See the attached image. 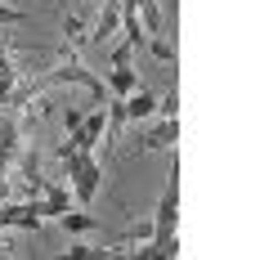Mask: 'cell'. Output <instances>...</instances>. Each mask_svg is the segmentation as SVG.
<instances>
[{
  "instance_id": "1",
  "label": "cell",
  "mask_w": 260,
  "mask_h": 260,
  "mask_svg": "<svg viewBox=\"0 0 260 260\" xmlns=\"http://www.w3.org/2000/svg\"><path fill=\"white\" fill-rule=\"evenodd\" d=\"M175 220H180V180H175V171H171V175H166V188H161V202H157V211H153V238H148V247H139L135 256L139 260H171V256H180Z\"/></svg>"
},
{
  "instance_id": "2",
  "label": "cell",
  "mask_w": 260,
  "mask_h": 260,
  "mask_svg": "<svg viewBox=\"0 0 260 260\" xmlns=\"http://www.w3.org/2000/svg\"><path fill=\"white\" fill-rule=\"evenodd\" d=\"M58 161H63V175H68V184H72L77 202H81V207H90L94 193H99V184H104V161H99L94 153H77L72 139L58 144Z\"/></svg>"
},
{
  "instance_id": "3",
  "label": "cell",
  "mask_w": 260,
  "mask_h": 260,
  "mask_svg": "<svg viewBox=\"0 0 260 260\" xmlns=\"http://www.w3.org/2000/svg\"><path fill=\"white\" fill-rule=\"evenodd\" d=\"M117 27H121V0H104L99 18H94V23H90V31H85V45H104Z\"/></svg>"
},
{
  "instance_id": "4",
  "label": "cell",
  "mask_w": 260,
  "mask_h": 260,
  "mask_svg": "<svg viewBox=\"0 0 260 260\" xmlns=\"http://www.w3.org/2000/svg\"><path fill=\"white\" fill-rule=\"evenodd\" d=\"M175 139H180V121L175 117H161L153 130H144L135 144H139V153H153V148H175Z\"/></svg>"
},
{
  "instance_id": "5",
  "label": "cell",
  "mask_w": 260,
  "mask_h": 260,
  "mask_svg": "<svg viewBox=\"0 0 260 260\" xmlns=\"http://www.w3.org/2000/svg\"><path fill=\"white\" fill-rule=\"evenodd\" d=\"M121 108H126V121L139 126V121H148V117L157 112V94H153V90H144V85H135L126 99H121Z\"/></svg>"
},
{
  "instance_id": "6",
  "label": "cell",
  "mask_w": 260,
  "mask_h": 260,
  "mask_svg": "<svg viewBox=\"0 0 260 260\" xmlns=\"http://www.w3.org/2000/svg\"><path fill=\"white\" fill-rule=\"evenodd\" d=\"M104 85H108V90H112V94H117V99H126L130 90L139 85V72H135L130 63H112V72H108V77H104Z\"/></svg>"
},
{
  "instance_id": "7",
  "label": "cell",
  "mask_w": 260,
  "mask_h": 260,
  "mask_svg": "<svg viewBox=\"0 0 260 260\" xmlns=\"http://www.w3.org/2000/svg\"><path fill=\"white\" fill-rule=\"evenodd\" d=\"M41 202H45V220H58L63 211L72 207V198H68V188L58 180H45V188H41Z\"/></svg>"
},
{
  "instance_id": "8",
  "label": "cell",
  "mask_w": 260,
  "mask_h": 260,
  "mask_svg": "<svg viewBox=\"0 0 260 260\" xmlns=\"http://www.w3.org/2000/svg\"><path fill=\"white\" fill-rule=\"evenodd\" d=\"M58 220H63V229H68L72 238H85V234H94V229H99V220H94V215H85V211H72V207L63 211Z\"/></svg>"
},
{
  "instance_id": "9",
  "label": "cell",
  "mask_w": 260,
  "mask_h": 260,
  "mask_svg": "<svg viewBox=\"0 0 260 260\" xmlns=\"http://www.w3.org/2000/svg\"><path fill=\"white\" fill-rule=\"evenodd\" d=\"M135 14H139V27H144V41H148V36H161V23H166V18H161V5H157V0L139 5Z\"/></svg>"
},
{
  "instance_id": "10",
  "label": "cell",
  "mask_w": 260,
  "mask_h": 260,
  "mask_svg": "<svg viewBox=\"0 0 260 260\" xmlns=\"http://www.w3.org/2000/svg\"><path fill=\"white\" fill-rule=\"evenodd\" d=\"M144 50L153 54L157 63H175V50H171V45H166L161 36H148V41H144Z\"/></svg>"
},
{
  "instance_id": "11",
  "label": "cell",
  "mask_w": 260,
  "mask_h": 260,
  "mask_svg": "<svg viewBox=\"0 0 260 260\" xmlns=\"http://www.w3.org/2000/svg\"><path fill=\"white\" fill-rule=\"evenodd\" d=\"M175 112H180V99H175V90H171V94L157 99V112H153V117H175Z\"/></svg>"
},
{
  "instance_id": "12",
  "label": "cell",
  "mask_w": 260,
  "mask_h": 260,
  "mask_svg": "<svg viewBox=\"0 0 260 260\" xmlns=\"http://www.w3.org/2000/svg\"><path fill=\"white\" fill-rule=\"evenodd\" d=\"M27 14L23 9H14V5H0V27H14V23H23Z\"/></svg>"
},
{
  "instance_id": "13",
  "label": "cell",
  "mask_w": 260,
  "mask_h": 260,
  "mask_svg": "<svg viewBox=\"0 0 260 260\" xmlns=\"http://www.w3.org/2000/svg\"><path fill=\"white\" fill-rule=\"evenodd\" d=\"M81 117H85V112H81V108H68V112H63V130H68V135H72V130L81 126Z\"/></svg>"
},
{
  "instance_id": "14",
  "label": "cell",
  "mask_w": 260,
  "mask_h": 260,
  "mask_svg": "<svg viewBox=\"0 0 260 260\" xmlns=\"http://www.w3.org/2000/svg\"><path fill=\"white\" fill-rule=\"evenodd\" d=\"M130 58H135V50H130V45H117V50H112V63H130Z\"/></svg>"
},
{
  "instance_id": "15",
  "label": "cell",
  "mask_w": 260,
  "mask_h": 260,
  "mask_svg": "<svg viewBox=\"0 0 260 260\" xmlns=\"http://www.w3.org/2000/svg\"><path fill=\"white\" fill-rule=\"evenodd\" d=\"M14 171V153H0V175H9Z\"/></svg>"
}]
</instances>
